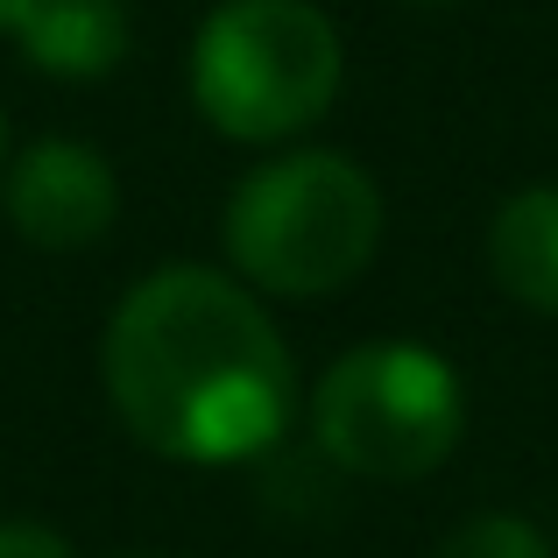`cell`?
Wrapping results in <instances>:
<instances>
[{
	"instance_id": "obj_1",
	"label": "cell",
	"mask_w": 558,
	"mask_h": 558,
	"mask_svg": "<svg viewBox=\"0 0 558 558\" xmlns=\"http://www.w3.org/2000/svg\"><path fill=\"white\" fill-rule=\"evenodd\" d=\"M99 381L128 438L178 466L262 460L298 410V361L269 304L205 262H170L113 304Z\"/></svg>"
},
{
	"instance_id": "obj_2",
	"label": "cell",
	"mask_w": 558,
	"mask_h": 558,
	"mask_svg": "<svg viewBox=\"0 0 558 558\" xmlns=\"http://www.w3.org/2000/svg\"><path fill=\"white\" fill-rule=\"evenodd\" d=\"M381 184L340 149H290L255 163L227 198L219 241L255 298H340L381 247Z\"/></svg>"
},
{
	"instance_id": "obj_3",
	"label": "cell",
	"mask_w": 558,
	"mask_h": 558,
	"mask_svg": "<svg viewBox=\"0 0 558 558\" xmlns=\"http://www.w3.org/2000/svg\"><path fill=\"white\" fill-rule=\"evenodd\" d=\"M347 50L312 0H219L191 36V107L227 142H290L340 99Z\"/></svg>"
},
{
	"instance_id": "obj_4",
	"label": "cell",
	"mask_w": 558,
	"mask_h": 558,
	"mask_svg": "<svg viewBox=\"0 0 558 558\" xmlns=\"http://www.w3.org/2000/svg\"><path fill=\"white\" fill-rule=\"evenodd\" d=\"M312 438L354 481H424L466 438V381L438 347H347L312 389Z\"/></svg>"
},
{
	"instance_id": "obj_5",
	"label": "cell",
	"mask_w": 558,
	"mask_h": 558,
	"mask_svg": "<svg viewBox=\"0 0 558 558\" xmlns=\"http://www.w3.org/2000/svg\"><path fill=\"white\" fill-rule=\"evenodd\" d=\"M0 205H8V227L22 233L43 255H78V247L107 241L113 213H121V178L99 149L85 142H28L8 163V184H0Z\"/></svg>"
},
{
	"instance_id": "obj_6",
	"label": "cell",
	"mask_w": 558,
	"mask_h": 558,
	"mask_svg": "<svg viewBox=\"0 0 558 558\" xmlns=\"http://www.w3.org/2000/svg\"><path fill=\"white\" fill-rule=\"evenodd\" d=\"M8 36L28 71L64 78V85H93L128 64L135 22H128V0H14Z\"/></svg>"
},
{
	"instance_id": "obj_7",
	"label": "cell",
	"mask_w": 558,
	"mask_h": 558,
	"mask_svg": "<svg viewBox=\"0 0 558 558\" xmlns=\"http://www.w3.org/2000/svg\"><path fill=\"white\" fill-rule=\"evenodd\" d=\"M488 276L523 312L558 318V184H523L488 219Z\"/></svg>"
},
{
	"instance_id": "obj_8",
	"label": "cell",
	"mask_w": 558,
	"mask_h": 558,
	"mask_svg": "<svg viewBox=\"0 0 558 558\" xmlns=\"http://www.w3.org/2000/svg\"><path fill=\"white\" fill-rule=\"evenodd\" d=\"M438 558H551V545H545V531H537L531 517L481 509V517H466L460 531H446Z\"/></svg>"
},
{
	"instance_id": "obj_9",
	"label": "cell",
	"mask_w": 558,
	"mask_h": 558,
	"mask_svg": "<svg viewBox=\"0 0 558 558\" xmlns=\"http://www.w3.org/2000/svg\"><path fill=\"white\" fill-rule=\"evenodd\" d=\"M0 558H78L64 531H50V523H28V517H8L0 523Z\"/></svg>"
},
{
	"instance_id": "obj_10",
	"label": "cell",
	"mask_w": 558,
	"mask_h": 558,
	"mask_svg": "<svg viewBox=\"0 0 558 558\" xmlns=\"http://www.w3.org/2000/svg\"><path fill=\"white\" fill-rule=\"evenodd\" d=\"M8 22H14V0H0V36H8Z\"/></svg>"
},
{
	"instance_id": "obj_11",
	"label": "cell",
	"mask_w": 558,
	"mask_h": 558,
	"mask_svg": "<svg viewBox=\"0 0 558 558\" xmlns=\"http://www.w3.org/2000/svg\"><path fill=\"white\" fill-rule=\"evenodd\" d=\"M0 163H8V113H0Z\"/></svg>"
},
{
	"instance_id": "obj_12",
	"label": "cell",
	"mask_w": 558,
	"mask_h": 558,
	"mask_svg": "<svg viewBox=\"0 0 558 558\" xmlns=\"http://www.w3.org/2000/svg\"><path fill=\"white\" fill-rule=\"evenodd\" d=\"M417 8H446V0H417Z\"/></svg>"
},
{
	"instance_id": "obj_13",
	"label": "cell",
	"mask_w": 558,
	"mask_h": 558,
	"mask_svg": "<svg viewBox=\"0 0 558 558\" xmlns=\"http://www.w3.org/2000/svg\"><path fill=\"white\" fill-rule=\"evenodd\" d=\"M142 558H163V551H142Z\"/></svg>"
}]
</instances>
